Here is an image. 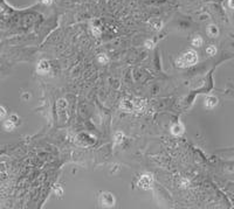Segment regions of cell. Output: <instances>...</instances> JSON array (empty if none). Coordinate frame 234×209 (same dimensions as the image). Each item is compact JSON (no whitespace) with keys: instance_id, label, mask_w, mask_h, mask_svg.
<instances>
[{"instance_id":"7","label":"cell","mask_w":234,"mask_h":209,"mask_svg":"<svg viewBox=\"0 0 234 209\" xmlns=\"http://www.w3.org/2000/svg\"><path fill=\"white\" fill-rule=\"evenodd\" d=\"M49 71V63L46 60H41L38 64V73L39 74H47Z\"/></svg>"},{"instance_id":"11","label":"cell","mask_w":234,"mask_h":209,"mask_svg":"<svg viewBox=\"0 0 234 209\" xmlns=\"http://www.w3.org/2000/svg\"><path fill=\"white\" fill-rule=\"evenodd\" d=\"M207 34L212 37H215L218 34H219V29H218V27H217L215 25H210V26L207 27Z\"/></svg>"},{"instance_id":"13","label":"cell","mask_w":234,"mask_h":209,"mask_svg":"<svg viewBox=\"0 0 234 209\" xmlns=\"http://www.w3.org/2000/svg\"><path fill=\"white\" fill-rule=\"evenodd\" d=\"M203 37L199 36V35H197L193 40H192V46H194V47H201L203 46Z\"/></svg>"},{"instance_id":"8","label":"cell","mask_w":234,"mask_h":209,"mask_svg":"<svg viewBox=\"0 0 234 209\" xmlns=\"http://www.w3.org/2000/svg\"><path fill=\"white\" fill-rule=\"evenodd\" d=\"M217 104H218V98L214 96H208L205 99V106L207 109H213V108H215Z\"/></svg>"},{"instance_id":"10","label":"cell","mask_w":234,"mask_h":209,"mask_svg":"<svg viewBox=\"0 0 234 209\" xmlns=\"http://www.w3.org/2000/svg\"><path fill=\"white\" fill-rule=\"evenodd\" d=\"M121 108H122V110H124V111L131 112V110H134V103L130 102V101L124 99V101L121 103Z\"/></svg>"},{"instance_id":"20","label":"cell","mask_w":234,"mask_h":209,"mask_svg":"<svg viewBox=\"0 0 234 209\" xmlns=\"http://www.w3.org/2000/svg\"><path fill=\"white\" fill-rule=\"evenodd\" d=\"M39 1H41L44 5H48V6L52 4V0H39Z\"/></svg>"},{"instance_id":"3","label":"cell","mask_w":234,"mask_h":209,"mask_svg":"<svg viewBox=\"0 0 234 209\" xmlns=\"http://www.w3.org/2000/svg\"><path fill=\"white\" fill-rule=\"evenodd\" d=\"M56 110H58V113H59V117H60L62 120L67 119V101L63 99V98H60L56 103Z\"/></svg>"},{"instance_id":"6","label":"cell","mask_w":234,"mask_h":209,"mask_svg":"<svg viewBox=\"0 0 234 209\" xmlns=\"http://www.w3.org/2000/svg\"><path fill=\"white\" fill-rule=\"evenodd\" d=\"M16 117L15 116H12V117H9L7 120H5V123H4V127L7 130V131H12V130H14L15 126H16Z\"/></svg>"},{"instance_id":"4","label":"cell","mask_w":234,"mask_h":209,"mask_svg":"<svg viewBox=\"0 0 234 209\" xmlns=\"http://www.w3.org/2000/svg\"><path fill=\"white\" fill-rule=\"evenodd\" d=\"M152 176L151 175H142L141 176V179L138 181V186L141 187V188H143V189H150V187L152 185Z\"/></svg>"},{"instance_id":"19","label":"cell","mask_w":234,"mask_h":209,"mask_svg":"<svg viewBox=\"0 0 234 209\" xmlns=\"http://www.w3.org/2000/svg\"><path fill=\"white\" fill-rule=\"evenodd\" d=\"M0 110H1V118L4 119V118H5V116H6V110H5V108H4V106H1V109H0Z\"/></svg>"},{"instance_id":"1","label":"cell","mask_w":234,"mask_h":209,"mask_svg":"<svg viewBox=\"0 0 234 209\" xmlns=\"http://www.w3.org/2000/svg\"><path fill=\"white\" fill-rule=\"evenodd\" d=\"M197 61H198V54L193 49H190V50L184 53L177 60V66L181 68H186L196 64Z\"/></svg>"},{"instance_id":"18","label":"cell","mask_w":234,"mask_h":209,"mask_svg":"<svg viewBox=\"0 0 234 209\" xmlns=\"http://www.w3.org/2000/svg\"><path fill=\"white\" fill-rule=\"evenodd\" d=\"M145 47H146L148 49H152V48L155 47L153 41H151V40H146V41H145Z\"/></svg>"},{"instance_id":"14","label":"cell","mask_w":234,"mask_h":209,"mask_svg":"<svg viewBox=\"0 0 234 209\" xmlns=\"http://www.w3.org/2000/svg\"><path fill=\"white\" fill-rule=\"evenodd\" d=\"M97 60L100 63H102V64H107L108 62H109V59H108V56L104 55V54H100L97 57Z\"/></svg>"},{"instance_id":"16","label":"cell","mask_w":234,"mask_h":209,"mask_svg":"<svg viewBox=\"0 0 234 209\" xmlns=\"http://www.w3.org/2000/svg\"><path fill=\"white\" fill-rule=\"evenodd\" d=\"M123 137H124V135L122 132H116L115 133V144H121L123 140Z\"/></svg>"},{"instance_id":"2","label":"cell","mask_w":234,"mask_h":209,"mask_svg":"<svg viewBox=\"0 0 234 209\" xmlns=\"http://www.w3.org/2000/svg\"><path fill=\"white\" fill-rule=\"evenodd\" d=\"M100 203L104 207H114L115 206V197L111 193L109 192H104L100 195Z\"/></svg>"},{"instance_id":"17","label":"cell","mask_w":234,"mask_h":209,"mask_svg":"<svg viewBox=\"0 0 234 209\" xmlns=\"http://www.w3.org/2000/svg\"><path fill=\"white\" fill-rule=\"evenodd\" d=\"M93 33H94V36H96V37H100L101 36V29L98 28V27H96V26H94L93 27Z\"/></svg>"},{"instance_id":"5","label":"cell","mask_w":234,"mask_h":209,"mask_svg":"<svg viewBox=\"0 0 234 209\" xmlns=\"http://www.w3.org/2000/svg\"><path fill=\"white\" fill-rule=\"evenodd\" d=\"M134 110L137 112H142L145 110V108H146V102L145 101H143V99H138V98H136V99H134Z\"/></svg>"},{"instance_id":"21","label":"cell","mask_w":234,"mask_h":209,"mask_svg":"<svg viewBox=\"0 0 234 209\" xmlns=\"http://www.w3.org/2000/svg\"><path fill=\"white\" fill-rule=\"evenodd\" d=\"M228 6L231 8H234V0H228Z\"/></svg>"},{"instance_id":"12","label":"cell","mask_w":234,"mask_h":209,"mask_svg":"<svg viewBox=\"0 0 234 209\" xmlns=\"http://www.w3.org/2000/svg\"><path fill=\"white\" fill-rule=\"evenodd\" d=\"M149 23H150L156 30H159L162 28V26H163V23H162V21H160L159 19H151V20L149 21Z\"/></svg>"},{"instance_id":"9","label":"cell","mask_w":234,"mask_h":209,"mask_svg":"<svg viewBox=\"0 0 234 209\" xmlns=\"http://www.w3.org/2000/svg\"><path fill=\"white\" fill-rule=\"evenodd\" d=\"M171 133L173 135H181L184 133V126L181 124H174L171 127Z\"/></svg>"},{"instance_id":"15","label":"cell","mask_w":234,"mask_h":209,"mask_svg":"<svg viewBox=\"0 0 234 209\" xmlns=\"http://www.w3.org/2000/svg\"><path fill=\"white\" fill-rule=\"evenodd\" d=\"M206 53L210 55V56H213V55H215V53H217V48H215V46H208L207 48H206Z\"/></svg>"}]
</instances>
